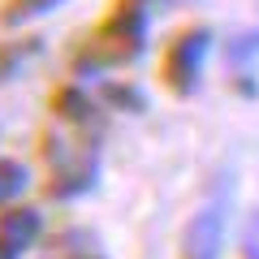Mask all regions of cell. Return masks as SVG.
<instances>
[{
  "label": "cell",
  "instance_id": "6da1fadb",
  "mask_svg": "<svg viewBox=\"0 0 259 259\" xmlns=\"http://www.w3.org/2000/svg\"><path fill=\"white\" fill-rule=\"evenodd\" d=\"M147 18L151 9L143 0H117L108 9V18L95 26V35L78 52V69H108V65H130L134 56H143L147 44Z\"/></svg>",
  "mask_w": 259,
  "mask_h": 259
},
{
  "label": "cell",
  "instance_id": "7a4b0ae2",
  "mask_svg": "<svg viewBox=\"0 0 259 259\" xmlns=\"http://www.w3.org/2000/svg\"><path fill=\"white\" fill-rule=\"evenodd\" d=\"M44 160H48V194L52 199H74V194L91 190L100 177V160L87 143H69L65 134H52L44 143Z\"/></svg>",
  "mask_w": 259,
  "mask_h": 259
},
{
  "label": "cell",
  "instance_id": "3957f363",
  "mask_svg": "<svg viewBox=\"0 0 259 259\" xmlns=\"http://www.w3.org/2000/svg\"><path fill=\"white\" fill-rule=\"evenodd\" d=\"M207 52H212V30L207 26H186L182 35L168 39L164 56H160V82L173 95H190L203 78Z\"/></svg>",
  "mask_w": 259,
  "mask_h": 259
},
{
  "label": "cell",
  "instance_id": "277c9868",
  "mask_svg": "<svg viewBox=\"0 0 259 259\" xmlns=\"http://www.w3.org/2000/svg\"><path fill=\"white\" fill-rule=\"evenodd\" d=\"M221 238H225V207L221 203H203L190 216L182 238V259H216L221 255Z\"/></svg>",
  "mask_w": 259,
  "mask_h": 259
},
{
  "label": "cell",
  "instance_id": "5b68a950",
  "mask_svg": "<svg viewBox=\"0 0 259 259\" xmlns=\"http://www.w3.org/2000/svg\"><path fill=\"white\" fill-rule=\"evenodd\" d=\"M39 229H44V221H39L35 207H5V216H0V246L22 255L39 238Z\"/></svg>",
  "mask_w": 259,
  "mask_h": 259
},
{
  "label": "cell",
  "instance_id": "8992f818",
  "mask_svg": "<svg viewBox=\"0 0 259 259\" xmlns=\"http://www.w3.org/2000/svg\"><path fill=\"white\" fill-rule=\"evenodd\" d=\"M52 108H56V117H61L65 125H87V121L95 117V100L87 95V87H78V82H65L61 91L52 95Z\"/></svg>",
  "mask_w": 259,
  "mask_h": 259
},
{
  "label": "cell",
  "instance_id": "52a82bcc",
  "mask_svg": "<svg viewBox=\"0 0 259 259\" xmlns=\"http://www.w3.org/2000/svg\"><path fill=\"white\" fill-rule=\"evenodd\" d=\"M52 5H61V0H5L0 5V22L5 26H18V22H30L39 13H48Z\"/></svg>",
  "mask_w": 259,
  "mask_h": 259
},
{
  "label": "cell",
  "instance_id": "ba28073f",
  "mask_svg": "<svg viewBox=\"0 0 259 259\" xmlns=\"http://www.w3.org/2000/svg\"><path fill=\"white\" fill-rule=\"evenodd\" d=\"M22 190H26V168L18 160H0V207H9Z\"/></svg>",
  "mask_w": 259,
  "mask_h": 259
},
{
  "label": "cell",
  "instance_id": "9c48e42d",
  "mask_svg": "<svg viewBox=\"0 0 259 259\" xmlns=\"http://www.w3.org/2000/svg\"><path fill=\"white\" fill-rule=\"evenodd\" d=\"M26 56H30V44H0V82H5Z\"/></svg>",
  "mask_w": 259,
  "mask_h": 259
},
{
  "label": "cell",
  "instance_id": "30bf717a",
  "mask_svg": "<svg viewBox=\"0 0 259 259\" xmlns=\"http://www.w3.org/2000/svg\"><path fill=\"white\" fill-rule=\"evenodd\" d=\"M242 259H259V212L246 221L242 229Z\"/></svg>",
  "mask_w": 259,
  "mask_h": 259
},
{
  "label": "cell",
  "instance_id": "8fae6325",
  "mask_svg": "<svg viewBox=\"0 0 259 259\" xmlns=\"http://www.w3.org/2000/svg\"><path fill=\"white\" fill-rule=\"evenodd\" d=\"M108 100L117 104V108H143V95L130 91V87H108Z\"/></svg>",
  "mask_w": 259,
  "mask_h": 259
},
{
  "label": "cell",
  "instance_id": "7c38bea8",
  "mask_svg": "<svg viewBox=\"0 0 259 259\" xmlns=\"http://www.w3.org/2000/svg\"><path fill=\"white\" fill-rule=\"evenodd\" d=\"M0 259H22L18 250H9V246H0Z\"/></svg>",
  "mask_w": 259,
  "mask_h": 259
}]
</instances>
